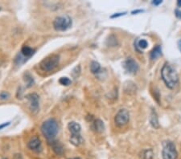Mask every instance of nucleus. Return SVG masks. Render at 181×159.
I'll use <instances>...</instances> for the list:
<instances>
[{
	"mask_svg": "<svg viewBox=\"0 0 181 159\" xmlns=\"http://www.w3.org/2000/svg\"><path fill=\"white\" fill-rule=\"evenodd\" d=\"M161 76L166 86L169 89H174L179 82L177 72L175 68L168 63L164 64L162 68Z\"/></svg>",
	"mask_w": 181,
	"mask_h": 159,
	"instance_id": "1",
	"label": "nucleus"
},
{
	"mask_svg": "<svg viewBox=\"0 0 181 159\" xmlns=\"http://www.w3.org/2000/svg\"><path fill=\"white\" fill-rule=\"evenodd\" d=\"M58 131L59 126L57 121L53 118L45 120L41 125V132L49 142H52L55 139Z\"/></svg>",
	"mask_w": 181,
	"mask_h": 159,
	"instance_id": "2",
	"label": "nucleus"
},
{
	"mask_svg": "<svg viewBox=\"0 0 181 159\" xmlns=\"http://www.w3.org/2000/svg\"><path fill=\"white\" fill-rule=\"evenodd\" d=\"M59 63H60V57L58 55L53 54L44 59L39 63V67L43 71L51 72L58 66Z\"/></svg>",
	"mask_w": 181,
	"mask_h": 159,
	"instance_id": "3",
	"label": "nucleus"
},
{
	"mask_svg": "<svg viewBox=\"0 0 181 159\" xmlns=\"http://www.w3.org/2000/svg\"><path fill=\"white\" fill-rule=\"evenodd\" d=\"M72 19L69 16H58L53 21V27L57 31H64L72 27Z\"/></svg>",
	"mask_w": 181,
	"mask_h": 159,
	"instance_id": "4",
	"label": "nucleus"
},
{
	"mask_svg": "<svg viewBox=\"0 0 181 159\" xmlns=\"http://www.w3.org/2000/svg\"><path fill=\"white\" fill-rule=\"evenodd\" d=\"M162 156L164 159H176L178 156L175 144L171 141H166L163 143Z\"/></svg>",
	"mask_w": 181,
	"mask_h": 159,
	"instance_id": "5",
	"label": "nucleus"
},
{
	"mask_svg": "<svg viewBox=\"0 0 181 159\" xmlns=\"http://www.w3.org/2000/svg\"><path fill=\"white\" fill-rule=\"evenodd\" d=\"M29 101V109L33 114H36L39 111V97L36 93H29L26 96Z\"/></svg>",
	"mask_w": 181,
	"mask_h": 159,
	"instance_id": "6",
	"label": "nucleus"
},
{
	"mask_svg": "<svg viewBox=\"0 0 181 159\" xmlns=\"http://www.w3.org/2000/svg\"><path fill=\"white\" fill-rule=\"evenodd\" d=\"M129 119H130V114L128 111L127 109H120L115 116V124L119 127H122L128 123Z\"/></svg>",
	"mask_w": 181,
	"mask_h": 159,
	"instance_id": "7",
	"label": "nucleus"
},
{
	"mask_svg": "<svg viewBox=\"0 0 181 159\" xmlns=\"http://www.w3.org/2000/svg\"><path fill=\"white\" fill-rule=\"evenodd\" d=\"M123 68L130 74H135L139 69L138 63L133 58H128L123 63Z\"/></svg>",
	"mask_w": 181,
	"mask_h": 159,
	"instance_id": "8",
	"label": "nucleus"
},
{
	"mask_svg": "<svg viewBox=\"0 0 181 159\" xmlns=\"http://www.w3.org/2000/svg\"><path fill=\"white\" fill-rule=\"evenodd\" d=\"M27 146L31 150L38 152L39 149H41V141L38 137L35 136L31 138L30 141L27 143Z\"/></svg>",
	"mask_w": 181,
	"mask_h": 159,
	"instance_id": "9",
	"label": "nucleus"
},
{
	"mask_svg": "<svg viewBox=\"0 0 181 159\" xmlns=\"http://www.w3.org/2000/svg\"><path fill=\"white\" fill-rule=\"evenodd\" d=\"M51 142V146H52V148H53V150L54 151V153L57 155H63L64 153V146L60 142L58 141H52Z\"/></svg>",
	"mask_w": 181,
	"mask_h": 159,
	"instance_id": "10",
	"label": "nucleus"
},
{
	"mask_svg": "<svg viewBox=\"0 0 181 159\" xmlns=\"http://www.w3.org/2000/svg\"><path fill=\"white\" fill-rule=\"evenodd\" d=\"M69 142L74 146H79L84 142V139H83L82 136L81 135V134H72L70 136V138H69Z\"/></svg>",
	"mask_w": 181,
	"mask_h": 159,
	"instance_id": "11",
	"label": "nucleus"
},
{
	"mask_svg": "<svg viewBox=\"0 0 181 159\" xmlns=\"http://www.w3.org/2000/svg\"><path fill=\"white\" fill-rule=\"evenodd\" d=\"M68 130L70 131L72 134H81V127L78 123L75 122V121H71L68 123Z\"/></svg>",
	"mask_w": 181,
	"mask_h": 159,
	"instance_id": "12",
	"label": "nucleus"
},
{
	"mask_svg": "<svg viewBox=\"0 0 181 159\" xmlns=\"http://www.w3.org/2000/svg\"><path fill=\"white\" fill-rule=\"evenodd\" d=\"M20 52H21V54L23 55L24 57L29 59L35 54V49L32 48H31V47L29 46H24L22 48Z\"/></svg>",
	"mask_w": 181,
	"mask_h": 159,
	"instance_id": "13",
	"label": "nucleus"
},
{
	"mask_svg": "<svg viewBox=\"0 0 181 159\" xmlns=\"http://www.w3.org/2000/svg\"><path fill=\"white\" fill-rule=\"evenodd\" d=\"M150 122L152 127L155 129H158L160 127V124H159V120H158V116L156 114L155 111L152 110L151 113L150 117Z\"/></svg>",
	"mask_w": 181,
	"mask_h": 159,
	"instance_id": "14",
	"label": "nucleus"
},
{
	"mask_svg": "<svg viewBox=\"0 0 181 159\" xmlns=\"http://www.w3.org/2000/svg\"><path fill=\"white\" fill-rule=\"evenodd\" d=\"M154 153L152 149H143L140 153V157L142 159H153Z\"/></svg>",
	"mask_w": 181,
	"mask_h": 159,
	"instance_id": "15",
	"label": "nucleus"
},
{
	"mask_svg": "<svg viewBox=\"0 0 181 159\" xmlns=\"http://www.w3.org/2000/svg\"><path fill=\"white\" fill-rule=\"evenodd\" d=\"M148 46V43L146 39H139L135 43V47H136V49L138 51V52H141L143 49L146 48Z\"/></svg>",
	"mask_w": 181,
	"mask_h": 159,
	"instance_id": "16",
	"label": "nucleus"
},
{
	"mask_svg": "<svg viewBox=\"0 0 181 159\" xmlns=\"http://www.w3.org/2000/svg\"><path fill=\"white\" fill-rule=\"evenodd\" d=\"M161 55H162L161 47H160V45H158V46H156L155 48L152 50L151 52V60H155L158 57H160Z\"/></svg>",
	"mask_w": 181,
	"mask_h": 159,
	"instance_id": "17",
	"label": "nucleus"
},
{
	"mask_svg": "<svg viewBox=\"0 0 181 159\" xmlns=\"http://www.w3.org/2000/svg\"><path fill=\"white\" fill-rule=\"evenodd\" d=\"M24 80H25L26 84H27V85H26L27 86V88L31 87V86L33 85L34 84H35V80H34L33 77H32V76H31L29 72H26V73H24Z\"/></svg>",
	"mask_w": 181,
	"mask_h": 159,
	"instance_id": "18",
	"label": "nucleus"
},
{
	"mask_svg": "<svg viewBox=\"0 0 181 159\" xmlns=\"http://www.w3.org/2000/svg\"><path fill=\"white\" fill-rule=\"evenodd\" d=\"M94 129L96 130V132L101 133L104 130L105 127H104L103 122L101 120H96L94 123Z\"/></svg>",
	"mask_w": 181,
	"mask_h": 159,
	"instance_id": "19",
	"label": "nucleus"
},
{
	"mask_svg": "<svg viewBox=\"0 0 181 159\" xmlns=\"http://www.w3.org/2000/svg\"><path fill=\"white\" fill-rule=\"evenodd\" d=\"M90 70H91V72L93 73H98L100 72V70H101V65L97 61H92L91 64H90Z\"/></svg>",
	"mask_w": 181,
	"mask_h": 159,
	"instance_id": "20",
	"label": "nucleus"
},
{
	"mask_svg": "<svg viewBox=\"0 0 181 159\" xmlns=\"http://www.w3.org/2000/svg\"><path fill=\"white\" fill-rule=\"evenodd\" d=\"M28 60H29V59L24 57V56L20 53V54L18 55L17 57H16V59H15V63H16V64H18V65H21V64H24V63H25L26 61H27Z\"/></svg>",
	"mask_w": 181,
	"mask_h": 159,
	"instance_id": "21",
	"label": "nucleus"
},
{
	"mask_svg": "<svg viewBox=\"0 0 181 159\" xmlns=\"http://www.w3.org/2000/svg\"><path fill=\"white\" fill-rule=\"evenodd\" d=\"M59 83L64 86H68L70 85L72 81H71V80L68 77H61L59 80Z\"/></svg>",
	"mask_w": 181,
	"mask_h": 159,
	"instance_id": "22",
	"label": "nucleus"
},
{
	"mask_svg": "<svg viewBox=\"0 0 181 159\" xmlns=\"http://www.w3.org/2000/svg\"><path fill=\"white\" fill-rule=\"evenodd\" d=\"M80 73H81V67L78 65V66L75 67L74 69L72 70V76H73L74 78H77L78 76H79V75H80Z\"/></svg>",
	"mask_w": 181,
	"mask_h": 159,
	"instance_id": "23",
	"label": "nucleus"
},
{
	"mask_svg": "<svg viewBox=\"0 0 181 159\" xmlns=\"http://www.w3.org/2000/svg\"><path fill=\"white\" fill-rule=\"evenodd\" d=\"M10 95H9V93H7V92H2V93H0V99L2 100H7L9 98Z\"/></svg>",
	"mask_w": 181,
	"mask_h": 159,
	"instance_id": "24",
	"label": "nucleus"
},
{
	"mask_svg": "<svg viewBox=\"0 0 181 159\" xmlns=\"http://www.w3.org/2000/svg\"><path fill=\"white\" fill-rule=\"evenodd\" d=\"M10 125V122H7V123H3V124L0 125V129H4L5 127H7V126H8Z\"/></svg>",
	"mask_w": 181,
	"mask_h": 159,
	"instance_id": "25",
	"label": "nucleus"
},
{
	"mask_svg": "<svg viewBox=\"0 0 181 159\" xmlns=\"http://www.w3.org/2000/svg\"><path fill=\"white\" fill-rule=\"evenodd\" d=\"M162 3V1L161 0H155V1H153L152 2V4H154V5H160V4Z\"/></svg>",
	"mask_w": 181,
	"mask_h": 159,
	"instance_id": "26",
	"label": "nucleus"
},
{
	"mask_svg": "<svg viewBox=\"0 0 181 159\" xmlns=\"http://www.w3.org/2000/svg\"><path fill=\"white\" fill-rule=\"evenodd\" d=\"M126 13H118V14H115V15H114V16H111V18H115V17H118V16H123V15H125Z\"/></svg>",
	"mask_w": 181,
	"mask_h": 159,
	"instance_id": "27",
	"label": "nucleus"
},
{
	"mask_svg": "<svg viewBox=\"0 0 181 159\" xmlns=\"http://www.w3.org/2000/svg\"><path fill=\"white\" fill-rule=\"evenodd\" d=\"M178 47H179V51H180V52H181V39H180V40L178 41Z\"/></svg>",
	"mask_w": 181,
	"mask_h": 159,
	"instance_id": "28",
	"label": "nucleus"
},
{
	"mask_svg": "<svg viewBox=\"0 0 181 159\" xmlns=\"http://www.w3.org/2000/svg\"><path fill=\"white\" fill-rule=\"evenodd\" d=\"M177 5H178V6H179V7H181V0H179V1H178Z\"/></svg>",
	"mask_w": 181,
	"mask_h": 159,
	"instance_id": "29",
	"label": "nucleus"
},
{
	"mask_svg": "<svg viewBox=\"0 0 181 159\" xmlns=\"http://www.w3.org/2000/svg\"><path fill=\"white\" fill-rule=\"evenodd\" d=\"M142 11H141V10H139V11H133L132 13L133 14H134V13H138V12H142Z\"/></svg>",
	"mask_w": 181,
	"mask_h": 159,
	"instance_id": "30",
	"label": "nucleus"
},
{
	"mask_svg": "<svg viewBox=\"0 0 181 159\" xmlns=\"http://www.w3.org/2000/svg\"><path fill=\"white\" fill-rule=\"evenodd\" d=\"M68 159H81L80 157H74V158H68Z\"/></svg>",
	"mask_w": 181,
	"mask_h": 159,
	"instance_id": "31",
	"label": "nucleus"
},
{
	"mask_svg": "<svg viewBox=\"0 0 181 159\" xmlns=\"http://www.w3.org/2000/svg\"><path fill=\"white\" fill-rule=\"evenodd\" d=\"M179 17H180V18H181V11H180V12H179Z\"/></svg>",
	"mask_w": 181,
	"mask_h": 159,
	"instance_id": "32",
	"label": "nucleus"
},
{
	"mask_svg": "<svg viewBox=\"0 0 181 159\" xmlns=\"http://www.w3.org/2000/svg\"><path fill=\"white\" fill-rule=\"evenodd\" d=\"M0 10H1V7H0Z\"/></svg>",
	"mask_w": 181,
	"mask_h": 159,
	"instance_id": "33",
	"label": "nucleus"
},
{
	"mask_svg": "<svg viewBox=\"0 0 181 159\" xmlns=\"http://www.w3.org/2000/svg\"><path fill=\"white\" fill-rule=\"evenodd\" d=\"M4 159H6V158H4Z\"/></svg>",
	"mask_w": 181,
	"mask_h": 159,
	"instance_id": "34",
	"label": "nucleus"
}]
</instances>
